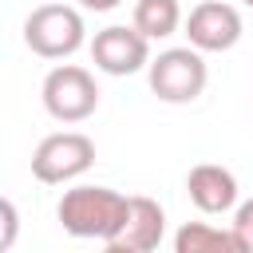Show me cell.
<instances>
[{"instance_id":"13","label":"cell","mask_w":253,"mask_h":253,"mask_svg":"<svg viewBox=\"0 0 253 253\" xmlns=\"http://www.w3.org/2000/svg\"><path fill=\"white\" fill-rule=\"evenodd\" d=\"M16 237H20V210H16V202L0 198V253H8L16 245Z\"/></svg>"},{"instance_id":"1","label":"cell","mask_w":253,"mask_h":253,"mask_svg":"<svg viewBox=\"0 0 253 253\" xmlns=\"http://www.w3.org/2000/svg\"><path fill=\"white\" fill-rule=\"evenodd\" d=\"M59 225L71 237H87V241H111L126 217V194L111 190V186H91L79 182L71 190H63L59 206H55Z\"/></svg>"},{"instance_id":"3","label":"cell","mask_w":253,"mask_h":253,"mask_svg":"<svg viewBox=\"0 0 253 253\" xmlns=\"http://www.w3.org/2000/svg\"><path fill=\"white\" fill-rule=\"evenodd\" d=\"M24 43L40 59H67L87 43L83 12L71 4H40L24 20Z\"/></svg>"},{"instance_id":"12","label":"cell","mask_w":253,"mask_h":253,"mask_svg":"<svg viewBox=\"0 0 253 253\" xmlns=\"http://www.w3.org/2000/svg\"><path fill=\"white\" fill-rule=\"evenodd\" d=\"M229 229H233L241 253H253V198L233 206V221H229Z\"/></svg>"},{"instance_id":"4","label":"cell","mask_w":253,"mask_h":253,"mask_svg":"<svg viewBox=\"0 0 253 253\" xmlns=\"http://www.w3.org/2000/svg\"><path fill=\"white\" fill-rule=\"evenodd\" d=\"M91 166H95V138H87L83 130H55L40 138V146L32 150V178L43 186L75 182Z\"/></svg>"},{"instance_id":"14","label":"cell","mask_w":253,"mask_h":253,"mask_svg":"<svg viewBox=\"0 0 253 253\" xmlns=\"http://www.w3.org/2000/svg\"><path fill=\"white\" fill-rule=\"evenodd\" d=\"M87 12H111V8H119L123 0H79Z\"/></svg>"},{"instance_id":"6","label":"cell","mask_w":253,"mask_h":253,"mask_svg":"<svg viewBox=\"0 0 253 253\" xmlns=\"http://www.w3.org/2000/svg\"><path fill=\"white\" fill-rule=\"evenodd\" d=\"M91 59L103 75H134L150 63V40L130 24H111L95 32L91 40Z\"/></svg>"},{"instance_id":"5","label":"cell","mask_w":253,"mask_h":253,"mask_svg":"<svg viewBox=\"0 0 253 253\" xmlns=\"http://www.w3.org/2000/svg\"><path fill=\"white\" fill-rule=\"evenodd\" d=\"M40 99H43V111L55 119V123H83L95 115L99 107V83L87 67L79 63H59L43 75V87H40Z\"/></svg>"},{"instance_id":"10","label":"cell","mask_w":253,"mask_h":253,"mask_svg":"<svg viewBox=\"0 0 253 253\" xmlns=\"http://www.w3.org/2000/svg\"><path fill=\"white\" fill-rule=\"evenodd\" d=\"M174 253H241L233 229L210 225V221H186L174 233Z\"/></svg>"},{"instance_id":"8","label":"cell","mask_w":253,"mask_h":253,"mask_svg":"<svg viewBox=\"0 0 253 253\" xmlns=\"http://www.w3.org/2000/svg\"><path fill=\"white\" fill-rule=\"evenodd\" d=\"M186 40L198 51H229L241 40V12L225 0H202L186 16Z\"/></svg>"},{"instance_id":"7","label":"cell","mask_w":253,"mask_h":253,"mask_svg":"<svg viewBox=\"0 0 253 253\" xmlns=\"http://www.w3.org/2000/svg\"><path fill=\"white\" fill-rule=\"evenodd\" d=\"M162 237H166V210L146 194H130L126 217H123L119 233L107 241V249L111 253H150L162 245Z\"/></svg>"},{"instance_id":"2","label":"cell","mask_w":253,"mask_h":253,"mask_svg":"<svg viewBox=\"0 0 253 253\" xmlns=\"http://www.w3.org/2000/svg\"><path fill=\"white\" fill-rule=\"evenodd\" d=\"M202 55H206V51H198L194 43H186V47H166V51L150 55V63H146L150 91H154L162 103H174V107L194 103V99L206 91V83H210V67H206Z\"/></svg>"},{"instance_id":"9","label":"cell","mask_w":253,"mask_h":253,"mask_svg":"<svg viewBox=\"0 0 253 253\" xmlns=\"http://www.w3.org/2000/svg\"><path fill=\"white\" fill-rule=\"evenodd\" d=\"M186 194L190 202L202 210V213H225L237 206V178L233 170L217 166V162H198L190 174H186Z\"/></svg>"},{"instance_id":"15","label":"cell","mask_w":253,"mask_h":253,"mask_svg":"<svg viewBox=\"0 0 253 253\" xmlns=\"http://www.w3.org/2000/svg\"><path fill=\"white\" fill-rule=\"evenodd\" d=\"M241 4H245V8H253V0H241Z\"/></svg>"},{"instance_id":"11","label":"cell","mask_w":253,"mask_h":253,"mask_svg":"<svg viewBox=\"0 0 253 253\" xmlns=\"http://www.w3.org/2000/svg\"><path fill=\"white\" fill-rule=\"evenodd\" d=\"M130 24L146 40H166L182 28V8H178V0H134Z\"/></svg>"}]
</instances>
